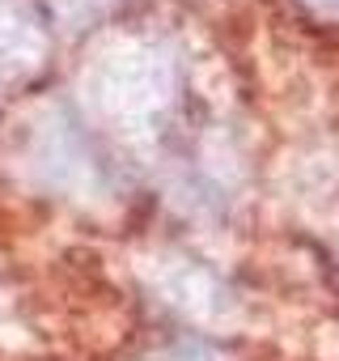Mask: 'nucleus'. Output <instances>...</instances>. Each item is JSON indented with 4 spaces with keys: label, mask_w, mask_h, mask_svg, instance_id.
Masks as SVG:
<instances>
[{
    "label": "nucleus",
    "mask_w": 339,
    "mask_h": 361,
    "mask_svg": "<svg viewBox=\"0 0 339 361\" xmlns=\"http://www.w3.org/2000/svg\"><path fill=\"white\" fill-rule=\"evenodd\" d=\"M318 9H331V13H339V0H314Z\"/></svg>",
    "instance_id": "obj_1"
}]
</instances>
